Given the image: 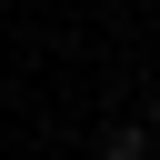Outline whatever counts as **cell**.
I'll use <instances>...</instances> for the list:
<instances>
[{
  "label": "cell",
  "instance_id": "6da1fadb",
  "mask_svg": "<svg viewBox=\"0 0 160 160\" xmlns=\"http://www.w3.org/2000/svg\"><path fill=\"white\" fill-rule=\"evenodd\" d=\"M100 160H150V120H120V130L100 140Z\"/></svg>",
  "mask_w": 160,
  "mask_h": 160
}]
</instances>
